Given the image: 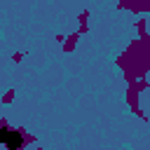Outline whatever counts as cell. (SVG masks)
<instances>
[{
  "label": "cell",
  "instance_id": "6da1fadb",
  "mask_svg": "<svg viewBox=\"0 0 150 150\" xmlns=\"http://www.w3.org/2000/svg\"><path fill=\"white\" fill-rule=\"evenodd\" d=\"M26 143L28 136L23 134V129H14L5 120H0V145H5L7 150H21Z\"/></svg>",
  "mask_w": 150,
  "mask_h": 150
},
{
  "label": "cell",
  "instance_id": "7a4b0ae2",
  "mask_svg": "<svg viewBox=\"0 0 150 150\" xmlns=\"http://www.w3.org/2000/svg\"><path fill=\"white\" fill-rule=\"evenodd\" d=\"M12 98H14V91H12V89H9V91H7V94H5V96H2V101H5V103H9V101H12Z\"/></svg>",
  "mask_w": 150,
  "mask_h": 150
},
{
  "label": "cell",
  "instance_id": "3957f363",
  "mask_svg": "<svg viewBox=\"0 0 150 150\" xmlns=\"http://www.w3.org/2000/svg\"><path fill=\"white\" fill-rule=\"evenodd\" d=\"M12 59H14V61H21V59H23V52H16V54H14Z\"/></svg>",
  "mask_w": 150,
  "mask_h": 150
}]
</instances>
